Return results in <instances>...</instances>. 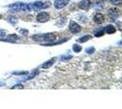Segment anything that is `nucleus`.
<instances>
[{
  "label": "nucleus",
  "instance_id": "f257e3e1",
  "mask_svg": "<svg viewBox=\"0 0 122 109\" xmlns=\"http://www.w3.org/2000/svg\"><path fill=\"white\" fill-rule=\"evenodd\" d=\"M32 39L36 42H54L56 39V36L52 33L37 34L32 36Z\"/></svg>",
  "mask_w": 122,
  "mask_h": 109
},
{
  "label": "nucleus",
  "instance_id": "f03ea898",
  "mask_svg": "<svg viewBox=\"0 0 122 109\" xmlns=\"http://www.w3.org/2000/svg\"><path fill=\"white\" fill-rule=\"evenodd\" d=\"M8 8L16 12H29L33 9L32 5L25 4V3H14L8 5Z\"/></svg>",
  "mask_w": 122,
  "mask_h": 109
},
{
  "label": "nucleus",
  "instance_id": "7ed1b4c3",
  "mask_svg": "<svg viewBox=\"0 0 122 109\" xmlns=\"http://www.w3.org/2000/svg\"><path fill=\"white\" fill-rule=\"evenodd\" d=\"M49 6L48 3H46V2H43V1H36L33 5H32V7L33 9L35 10H41V9H45V8H47Z\"/></svg>",
  "mask_w": 122,
  "mask_h": 109
},
{
  "label": "nucleus",
  "instance_id": "20e7f679",
  "mask_svg": "<svg viewBox=\"0 0 122 109\" xmlns=\"http://www.w3.org/2000/svg\"><path fill=\"white\" fill-rule=\"evenodd\" d=\"M107 16L109 17V19H111V20H117L118 16H119V11L117 10V8H115V7L109 8L108 11H107Z\"/></svg>",
  "mask_w": 122,
  "mask_h": 109
},
{
  "label": "nucleus",
  "instance_id": "39448f33",
  "mask_svg": "<svg viewBox=\"0 0 122 109\" xmlns=\"http://www.w3.org/2000/svg\"><path fill=\"white\" fill-rule=\"evenodd\" d=\"M50 18V16L48 13L46 12H40L37 16H36V20L40 23H45V22H47Z\"/></svg>",
  "mask_w": 122,
  "mask_h": 109
},
{
  "label": "nucleus",
  "instance_id": "423d86ee",
  "mask_svg": "<svg viewBox=\"0 0 122 109\" xmlns=\"http://www.w3.org/2000/svg\"><path fill=\"white\" fill-rule=\"evenodd\" d=\"M69 30H70L72 34H77V33H79L81 31V26L76 22L71 21L70 24H69Z\"/></svg>",
  "mask_w": 122,
  "mask_h": 109
},
{
  "label": "nucleus",
  "instance_id": "0eeeda50",
  "mask_svg": "<svg viewBox=\"0 0 122 109\" xmlns=\"http://www.w3.org/2000/svg\"><path fill=\"white\" fill-rule=\"evenodd\" d=\"M69 1L70 0H56L54 2V6H55L56 9H62L66 5H67Z\"/></svg>",
  "mask_w": 122,
  "mask_h": 109
},
{
  "label": "nucleus",
  "instance_id": "6e6552de",
  "mask_svg": "<svg viewBox=\"0 0 122 109\" xmlns=\"http://www.w3.org/2000/svg\"><path fill=\"white\" fill-rule=\"evenodd\" d=\"M91 5V1L90 0H81L78 3V7L82 10H86L90 7Z\"/></svg>",
  "mask_w": 122,
  "mask_h": 109
},
{
  "label": "nucleus",
  "instance_id": "1a4fd4ad",
  "mask_svg": "<svg viewBox=\"0 0 122 109\" xmlns=\"http://www.w3.org/2000/svg\"><path fill=\"white\" fill-rule=\"evenodd\" d=\"M93 20L96 24H101L105 20V17H104V16L102 15L101 13H97L93 17Z\"/></svg>",
  "mask_w": 122,
  "mask_h": 109
},
{
  "label": "nucleus",
  "instance_id": "9d476101",
  "mask_svg": "<svg viewBox=\"0 0 122 109\" xmlns=\"http://www.w3.org/2000/svg\"><path fill=\"white\" fill-rule=\"evenodd\" d=\"M18 40V36L16 34H10L8 35L6 39H1V41H8V42H15Z\"/></svg>",
  "mask_w": 122,
  "mask_h": 109
},
{
  "label": "nucleus",
  "instance_id": "9b49d317",
  "mask_svg": "<svg viewBox=\"0 0 122 109\" xmlns=\"http://www.w3.org/2000/svg\"><path fill=\"white\" fill-rule=\"evenodd\" d=\"M104 32H106L107 34H114L116 32V28L112 25H108V26H107L104 28Z\"/></svg>",
  "mask_w": 122,
  "mask_h": 109
},
{
  "label": "nucleus",
  "instance_id": "f8f14e48",
  "mask_svg": "<svg viewBox=\"0 0 122 109\" xmlns=\"http://www.w3.org/2000/svg\"><path fill=\"white\" fill-rule=\"evenodd\" d=\"M55 61H56V59L55 58H52L51 60H49V61H47V62H46L45 64H43L42 65V68H49L55 63Z\"/></svg>",
  "mask_w": 122,
  "mask_h": 109
},
{
  "label": "nucleus",
  "instance_id": "ddd939ff",
  "mask_svg": "<svg viewBox=\"0 0 122 109\" xmlns=\"http://www.w3.org/2000/svg\"><path fill=\"white\" fill-rule=\"evenodd\" d=\"M6 20L8 21L10 24H12V25H15L17 22V17H15V16H10L6 18Z\"/></svg>",
  "mask_w": 122,
  "mask_h": 109
},
{
  "label": "nucleus",
  "instance_id": "4468645a",
  "mask_svg": "<svg viewBox=\"0 0 122 109\" xmlns=\"http://www.w3.org/2000/svg\"><path fill=\"white\" fill-rule=\"evenodd\" d=\"M91 38V36H89V35H86V36H84L80 37V38H78L77 39V42H79V43H85L86 42L87 40H89Z\"/></svg>",
  "mask_w": 122,
  "mask_h": 109
},
{
  "label": "nucleus",
  "instance_id": "2eb2a0df",
  "mask_svg": "<svg viewBox=\"0 0 122 109\" xmlns=\"http://www.w3.org/2000/svg\"><path fill=\"white\" fill-rule=\"evenodd\" d=\"M109 2L114 5H122V0H109Z\"/></svg>",
  "mask_w": 122,
  "mask_h": 109
},
{
  "label": "nucleus",
  "instance_id": "dca6fc26",
  "mask_svg": "<svg viewBox=\"0 0 122 109\" xmlns=\"http://www.w3.org/2000/svg\"><path fill=\"white\" fill-rule=\"evenodd\" d=\"M81 47H80V46H78V45H74V46H73V50H74V51H75V52H80V51H81Z\"/></svg>",
  "mask_w": 122,
  "mask_h": 109
},
{
  "label": "nucleus",
  "instance_id": "f3484780",
  "mask_svg": "<svg viewBox=\"0 0 122 109\" xmlns=\"http://www.w3.org/2000/svg\"><path fill=\"white\" fill-rule=\"evenodd\" d=\"M12 89H15V88H23V85L22 84H19V85H13L12 87H11Z\"/></svg>",
  "mask_w": 122,
  "mask_h": 109
},
{
  "label": "nucleus",
  "instance_id": "a211bd4d",
  "mask_svg": "<svg viewBox=\"0 0 122 109\" xmlns=\"http://www.w3.org/2000/svg\"><path fill=\"white\" fill-rule=\"evenodd\" d=\"M20 33L21 34H23L24 36H26V35H27V33H28V31H27V30H25V29H20Z\"/></svg>",
  "mask_w": 122,
  "mask_h": 109
},
{
  "label": "nucleus",
  "instance_id": "6ab92c4d",
  "mask_svg": "<svg viewBox=\"0 0 122 109\" xmlns=\"http://www.w3.org/2000/svg\"><path fill=\"white\" fill-rule=\"evenodd\" d=\"M5 36V31L3 29H0V37H3Z\"/></svg>",
  "mask_w": 122,
  "mask_h": 109
},
{
  "label": "nucleus",
  "instance_id": "aec40b11",
  "mask_svg": "<svg viewBox=\"0 0 122 109\" xmlns=\"http://www.w3.org/2000/svg\"><path fill=\"white\" fill-rule=\"evenodd\" d=\"M26 72H13V75H25Z\"/></svg>",
  "mask_w": 122,
  "mask_h": 109
},
{
  "label": "nucleus",
  "instance_id": "412c9836",
  "mask_svg": "<svg viewBox=\"0 0 122 109\" xmlns=\"http://www.w3.org/2000/svg\"><path fill=\"white\" fill-rule=\"evenodd\" d=\"M86 51H87V52H90V49H87V50H86ZM93 51H94V49H93V48H92V49H91V52H93Z\"/></svg>",
  "mask_w": 122,
  "mask_h": 109
},
{
  "label": "nucleus",
  "instance_id": "4be33fe9",
  "mask_svg": "<svg viewBox=\"0 0 122 109\" xmlns=\"http://www.w3.org/2000/svg\"><path fill=\"white\" fill-rule=\"evenodd\" d=\"M1 17H2V16H1V15H0V18H1Z\"/></svg>",
  "mask_w": 122,
  "mask_h": 109
}]
</instances>
